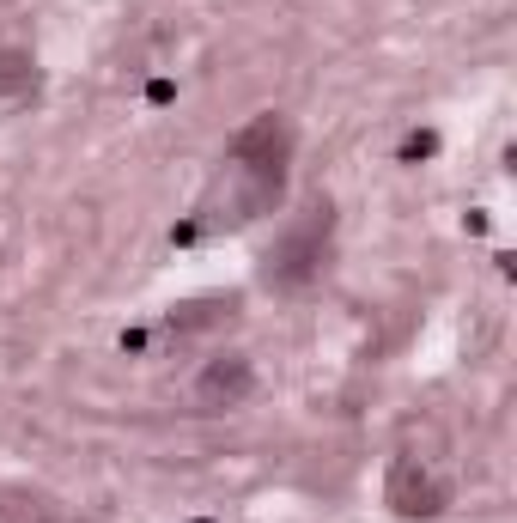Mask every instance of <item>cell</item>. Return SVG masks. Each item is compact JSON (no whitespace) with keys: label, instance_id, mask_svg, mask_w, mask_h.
Instances as JSON below:
<instances>
[{"label":"cell","instance_id":"6da1fadb","mask_svg":"<svg viewBox=\"0 0 517 523\" xmlns=\"http://www.w3.org/2000/svg\"><path fill=\"white\" fill-rule=\"evenodd\" d=\"M286 165H292V122L280 110H262L219 153L213 183L201 189L195 213L171 232V244H195V238H213V232H244L250 219L274 213L280 195H286Z\"/></svg>","mask_w":517,"mask_h":523},{"label":"cell","instance_id":"7a4b0ae2","mask_svg":"<svg viewBox=\"0 0 517 523\" xmlns=\"http://www.w3.org/2000/svg\"><path fill=\"white\" fill-rule=\"evenodd\" d=\"M329 244H335V201L329 195H317L292 226H280V238L262 250V280L268 286H280V292H292V286H305L317 268H323V256H329Z\"/></svg>","mask_w":517,"mask_h":523},{"label":"cell","instance_id":"3957f363","mask_svg":"<svg viewBox=\"0 0 517 523\" xmlns=\"http://www.w3.org/2000/svg\"><path fill=\"white\" fill-rule=\"evenodd\" d=\"M256 396V365L244 359V353H213L201 371H195V390H189V402L201 408V414H232V408H244Z\"/></svg>","mask_w":517,"mask_h":523},{"label":"cell","instance_id":"277c9868","mask_svg":"<svg viewBox=\"0 0 517 523\" xmlns=\"http://www.w3.org/2000/svg\"><path fill=\"white\" fill-rule=\"evenodd\" d=\"M390 505L402 517H438V511L451 505V487L438 481L420 457H396V469H390Z\"/></svg>","mask_w":517,"mask_h":523},{"label":"cell","instance_id":"5b68a950","mask_svg":"<svg viewBox=\"0 0 517 523\" xmlns=\"http://www.w3.org/2000/svg\"><path fill=\"white\" fill-rule=\"evenodd\" d=\"M238 305H244L238 292H207V298H189V305H177L165 323H171L177 335H189V329H207V323H226V317H238Z\"/></svg>","mask_w":517,"mask_h":523},{"label":"cell","instance_id":"8992f818","mask_svg":"<svg viewBox=\"0 0 517 523\" xmlns=\"http://www.w3.org/2000/svg\"><path fill=\"white\" fill-rule=\"evenodd\" d=\"M37 92V61L31 55H0V104Z\"/></svg>","mask_w":517,"mask_h":523},{"label":"cell","instance_id":"52a82bcc","mask_svg":"<svg viewBox=\"0 0 517 523\" xmlns=\"http://www.w3.org/2000/svg\"><path fill=\"white\" fill-rule=\"evenodd\" d=\"M432 153H438V134H414V140L402 146V159H408V165H414V159H432Z\"/></svg>","mask_w":517,"mask_h":523},{"label":"cell","instance_id":"ba28073f","mask_svg":"<svg viewBox=\"0 0 517 523\" xmlns=\"http://www.w3.org/2000/svg\"><path fill=\"white\" fill-rule=\"evenodd\" d=\"M195 523H213V517H195Z\"/></svg>","mask_w":517,"mask_h":523}]
</instances>
